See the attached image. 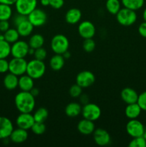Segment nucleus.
<instances>
[{
    "instance_id": "0eeeda50",
    "label": "nucleus",
    "mask_w": 146,
    "mask_h": 147,
    "mask_svg": "<svg viewBox=\"0 0 146 147\" xmlns=\"http://www.w3.org/2000/svg\"><path fill=\"white\" fill-rule=\"evenodd\" d=\"M29 45L24 40H17L11 45V55L13 57L24 58L29 55Z\"/></svg>"
},
{
    "instance_id": "09e8293b",
    "label": "nucleus",
    "mask_w": 146,
    "mask_h": 147,
    "mask_svg": "<svg viewBox=\"0 0 146 147\" xmlns=\"http://www.w3.org/2000/svg\"><path fill=\"white\" fill-rule=\"evenodd\" d=\"M62 56L64 57V59H69L70 57H71V54H70V53L68 51V50H67V51L64 52V53H63Z\"/></svg>"
},
{
    "instance_id": "dca6fc26",
    "label": "nucleus",
    "mask_w": 146,
    "mask_h": 147,
    "mask_svg": "<svg viewBox=\"0 0 146 147\" xmlns=\"http://www.w3.org/2000/svg\"><path fill=\"white\" fill-rule=\"evenodd\" d=\"M77 130L81 134L90 135L95 130V125L92 121L84 119L77 123Z\"/></svg>"
},
{
    "instance_id": "473e14b6",
    "label": "nucleus",
    "mask_w": 146,
    "mask_h": 147,
    "mask_svg": "<svg viewBox=\"0 0 146 147\" xmlns=\"http://www.w3.org/2000/svg\"><path fill=\"white\" fill-rule=\"evenodd\" d=\"M128 146L130 147H146V140L143 136L133 138Z\"/></svg>"
},
{
    "instance_id": "de8ad7c7",
    "label": "nucleus",
    "mask_w": 146,
    "mask_h": 147,
    "mask_svg": "<svg viewBox=\"0 0 146 147\" xmlns=\"http://www.w3.org/2000/svg\"><path fill=\"white\" fill-rule=\"evenodd\" d=\"M40 3L44 7L50 6V0H40Z\"/></svg>"
},
{
    "instance_id": "ddd939ff",
    "label": "nucleus",
    "mask_w": 146,
    "mask_h": 147,
    "mask_svg": "<svg viewBox=\"0 0 146 147\" xmlns=\"http://www.w3.org/2000/svg\"><path fill=\"white\" fill-rule=\"evenodd\" d=\"M35 123L34 116L31 113H20L16 119V124L17 127L29 130Z\"/></svg>"
},
{
    "instance_id": "2f4dec72",
    "label": "nucleus",
    "mask_w": 146,
    "mask_h": 147,
    "mask_svg": "<svg viewBox=\"0 0 146 147\" xmlns=\"http://www.w3.org/2000/svg\"><path fill=\"white\" fill-rule=\"evenodd\" d=\"M11 55V44L4 40H0V59H6Z\"/></svg>"
},
{
    "instance_id": "37998d69",
    "label": "nucleus",
    "mask_w": 146,
    "mask_h": 147,
    "mask_svg": "<svg viewBox=\"0 0 146 147\" xmlns=\"http://www.w3.org/2000/svg\"><path fill=\"white\" fill-rule=\"evenodd\" d=\"M138 32L140 36L146 38V22L144 21L139 25Z\"/></svg>"
},
{
    "instance_id": "393cba45",
    "label": "nucleus",
    "mask_w": 146,
    "mask_h": 147,
    "mask_svg": "<svg viewBox=\"0 0 146 147\" xmlns=\"http://www.w3.org/2000/svg\"><path fill=\"white\" fill-rule=\"evenodd\" d=\"M64 57L62 55L55 54L51 57L50 61V65L51 68L54 71H58L60 70L64 65Z\"/></svg>"
},
{
    "instance_id": "f257e3e1",
    "label": "nucleus",
    "mask_w": 146,
    "mask_h": 147,
    "mask_svg": "<svg viewBox=\"0 0 146 147\" xmlns=\"http://www.w3.org/2000/svg\"><path fill=\"white\" fill-rule=\"evenodd\" d=\"M16 108L20 113H31L35 107V97L29 91H21L14 98Z\"/></svg>"
},
{
    "instance_id": "c9c22d12",
    "label": "nucleus",
    "mask_w": 146,
    "mask_h": 147,
    "mask_svg": "<svg viewBox=\"0 0 146 147\" xmlns=\"http://www.w3.org/2000/svg\"><path fill=\"white\" fill-rule=\"evenodd\" d=\"M69 93H70V96L72 98H79L81 96L82 93V88L80 87L79 85L76 84L72 85V86L70 87V90H69Z\"/></svg>"
},
{
    "instance_id": "f3484780",
    "label": "nucleus",
    "mask_w": 146,
    "mask_h": 147,
    "mask_svg": "<svg viewBox=\"0 0 146 147\" xmlns=\"http://www.w3.org/2000/svg\"><path fill=\"white\" fill-rule=\"evenodd\" d=\"M121 98L126 104L137 103L138 96L135 90L131 88H125L121 91Z\"/></svg>"
},
{
    "instance_id": "8fccbe9b",
    "label": "nucleus",
    "mask_w": 146,
    "mask_h": 147,
    "mask_svg": "<svg viewBox=\"0 0 146 147\" xmlns=\"http://www.w3.org/2000/svg\"><path fill=\"white\" fill-rule=\"evenodd\" d=\"M34 49L31 48V47H29V55H34Z\"/></svg>"
},
{
    "instance_id": "4c0bfd02",
    "label": "nucleus",
    "mask_w": 146,
    "mask_h": 147,
    "mask_svg": "<svg viewBox=\"0 0 146 147\" xmlns=\"http://www.w3.org/2000/svg\"><path fill=\"white\" fill-rule=\"evenodd\" d=\"M137 103L140 106L142 111H146V91L143 92L139 95Z\"/></svg>"
},
{
    "instance_id": "ea45409f",
    "label": "nucleus",
    "mask_w": 146,
    "mask_h": 147,
    "mask_svg": "<svg viewBox=\"0 0 146 147\" xmlns=\"http://www.w3.org/2000/svg\"><path fill=\"white\" fill-rule=\"evenodd\" d=\"M64 0H50V6L54 9H59L64 6Z\"/></svg>"
},
{
    "instance_id": "e433bc0d",
    "label": "nucleus",
    "mask_w": 146,
    "mask_h": 147,
    "mask_svg": "<svg viewBox=\"0 0 146 147\" xmlns=\"http://www.w3.org/2000/svg\"><path fill=\"white\" fill-rule=\"evenodd\" d=\"M47 53L46 51V50L44 48H43L42 47H39V48L35 49L34 50V58L37 59V60H42L44 61L45 60V58L47 57Z\"/></svg>"
},
{
    "instance_id": "a878e982",
    "label": "nucleus",
    "mask_w": 146,
    "mask_h": 147,
    "mask_svg": "<svg viewBox=\"0 0 146 147\" xmlns=\"http://www.w3.org/2000/svg\"><path fill=\"white\" fill-rule=\"evenodd\" d=\"M145 0H121V4L125 8L137 11L144 5Z\"/></svg>"
},
{
    "instance_id": "bb28decb",
    "label": "nucleus",
    "mask_w": 146,
    "mask_h": 147,
    "mask_svg": "<svg viewBox=\"0 0 146 147\" xmlns=\"http://www.w3.org/2000/svg\"><path fill=\"white\" fill-rule=\"evenodd\" d=\"M105 7L110 14L116 15L121 9V1L120 0H107Z\"/></svg>"
},
{
    "instance_id": "412c9836",
    "label": "nucleus",
    "mask_w": 146,
    "mask_h": 147,
    "mask_svg": "<svg viewBox=\"0 0 146 147\" xmlns=\"http://www.w3.org/2000/svg\"><path fill=\"white\" fill-rule=\"evenodd\" d=\"M4 86L9 90H13L18 87L19 78L16 75L9 73H7L4 78L3 80Z\"/></svg>"
},
{
    "instance_id": "9d476101",
    "label": "nucleus",
    "mask_w": 146,
    "mask_h": 147,
    "mask_svg": "<svg viewBox=\"0 0 146 147\" xmlns=\"http://www.w3.org/2000/svg\"><path fill=\"white\" fill-rule=\"evenodd\" d=\"M27 18L34 27H40L46 23L47 15L44 10L42 9L36 8L27 16Z\"/></svg>"
},
{
    "instance_id": "a211bd4d",
    "label": "nucleus",
    "mask_w": 146,
    "mask_h": 147,
    "mask_svg": "<svg viewBox=\"0 0 146 147\" xmlns=\"http://www.w3.org/2000/svg\"><path fill=\"white\" fill-rule=\"evenodd\" d=\"M27 138H28L27 130L19 127L17 129H13L12 132L9 136L11 142H12L14 144L24 143V142H26Z\"/></svg>"
},
{
    "instance_id": "c756f323",
    "label": "nucleus",
    "mask_w": 146,
    "mask_h": 147,
    "mask_svg": "<svg viewBox=\"0 0 146 147\" xmlns=\"http://www.w3.org/2000/svg\"><path fill=\"white\" fill-rule=\"evenodd\" d=\"M48 111L44 107L39 108L33 114L35 122H40V123H44V121L48 118Z\"/></svg>"
},
{
    "instance_id": "49530a36",
    "label": "nucleus",
    "mask_w": 146,
    "mask_h": 147,
    "mask_svg": "<svg viewBox=\"0 0 146 147\" xmlns=\"http://www.w3.org/2000/svg\"><path fill=\"white\" fill-rule=\"evenodd\" d=\"M29 92L31 93V94L33 96H34V97H37V96L39 95V93H40V90H39V89L37 88H34V87L33 88L31 89Z\"/></svg>"
},
{
    "instance_id": "4be33fe9",
    "label": "nucleus",
    "mask_w": 146,
    "mask_h": 147,
    "mask_svg": "<svg viewBox=\"0 0 146 147\" xmlns=\"http://www.w3.org/2000/svg\"><path fill=\"white\" fill-rule=\"evenodd\" d=\"M141 111L142 109H140L137 103H130V104H127V106L125 109V114L127 119H135L140 116Z\"/></svg>"
},
{
    "instance_id": "39448f33",
    "label": "nucleus",
    "mask_w": 146,
    "mask_h": 147,
    "mask_svg": "<svg viewBox=\"0 0 146 147\" xmlns=\"http://www.w3.org/2000/svg\"><path fill=\"white\" fill-rule=\"evenodd\" d=\"M27 67V62L24 58L13 57L9 62V72L17 76L25 74Z\"/></svg>"
},
{
    "instance_id": "f704fd0d",
    "label": "nucleus",
    "mask_w": 146,
    "mask_h": 147,
    "mask_svg": "<svg viewBox=\"0 0 146 147\" xmlns=\"http://www.w3.org/2000/svg\"><path fill=\"white\" fill-rule=\"evenodd\" d=\"M31 131L36 135H42L45 132L46 126L44 123L35 122L31 126Z\"/></svg>"
},
{
    "instance_id": "20e7f679",
    "label": "nucleus",
    "mask_w": 146,
    "mask_h": 147,
    "mask_svg": "<svg viewBox=\"0 0 146 147\" xmlns=\"http://www.w3.org/2000/svg\"><path fill=\"white\" fill-rule=\"evenodd\" d=\"M51 49L55 54L62 55L68 50L70 42L67 37L64 34H58L54 35L51 40Z\"/></svg>"
},
{
    "instance_id": "6ab92c4d",
    "label": "nucleus",
    "mask_w": 146,
    "mask_h": 147,
    "mask_svg": "<svg viewBox=\"0 0 146 147\" xmlns=\"http://www.w3.org/2000/svg\"><path fill=\"white\" fill-rule=\"evenodd\" d=\"M18 87L22 91H30L34 88V79L27 74L19 76Z\"/></svg>"
},
{
    "instance_id": "3c124183",
    "label": "nucleus",
    "mask_w": 146,
    "mask_h": 147,
    "mask_svg": "<svg viewBox=\"0 0 146 147\" xmlns=\"http://www.w3.org/2000/svg\"><path fill=\"white\" fill-rule=\"evenodd\" d=\"M143 20H144V21L146 22V8L145 9L144 11H143Z\"/></svg>"
},
{
    "instance_id": "9b49d317",
    "label": "nucleus",
    "mask_w": 146,
    "mask_h": 147,
    "mask_svg": "<svg viewBox=\"0 0 146 147\" xmlns=\"http://www.w3.org/2000/svg\"><path fill=\"white\" fill-rule=\"evenodd\" d=\"M95 82V76L89 70H83L79 73L76 77V83L83 88H88Z\"/></svg>"
},
{
    "instance_id": "f8f14e48",
    "label": "nucleus",
    "mask_w": 146,
    "mask_h": 147,
    "mask_svg": "<svg viewBox=\"0 0 146 147\" xmlns=\"http://www.w3.org/2000/svg\"><path fill=\"white\" fill-rule=\"evenodd\" d=\"M78 32L82 38H92L96 33V28L93 23L90 21L85 20L80 23L78 27Z\"/></svg>"
},
{
    "instance_id": "7ed1b4c3",
    "label": "nucleus",
    "mask_w": 146,
    "mask_h": 147,
    "mask_svg": "<svg viewBox=\"0 0 146 147\" xmlns=\"http://www.w3.org/2000/svg\"><path fill=\"white\" fill-rule=\"evenodd\" d=\"M117 22L125 27H129L134 24L137 20V14L134 10L124 7L120 9L116 14Z\"/></svg>"
},
{
    "instance_id": "c85d7f7f",
    "label": "nucleus",
    "mask_w": 146,
    "mask_h": 147,
    "mask_svg": "<svg viewBox=\"0 0 146 147\" xmlns=\"http://www.w3.org/2000/svg\"><path fill=\"white\" fill-rule=\"evenodd\" d=\"M3 35H4V40L8 42L9 44H13L17 42L20 37L17 30L14 28H9L5 32H4Z\"/></svg>"
},
{
    "instance_id": "4468645a",
    "label": "nucleus",
    "mask_w": 146,
    "mask_h": 147,
    "mask_svg": "<svg viewBox=\"0 0 146 147\" xmlns=\"http://www.w3.org/2000/svg\"><path fill=\"white\" fill-rule=\"evenodd\" d=\"M93 139L96 144L100 146H107L111 142V137L108 132L104 129L98 128L93 132Z\"/></svg>"
},
{
    "instance_id": "cd10ccee",
    "label": "nucleus",
    "mask_w": 146,
    "mask_h": 147,
    "mask_svg": "<svg viewBox=\"0 0 146 147\" xmlns=\"http://www.w3.org/2000/svg\"><path fill=\"white\" fill-rule=\"evenodd\" d=\"M44 43V38L42 34H34L31 36L29 40V45L33 49H37L39 47H42Z\"/></svg>"
},
{
    "instance_id": "58836bf2",
    "label": "nucleus",
    "mask_w": 146,
    "mask_h": 147,
    "mask_svg": "<svg viewBox=\"0 0 146 147\" xmlns=\"http://www.w3.org/2000/svg\"><path fill=\"white\" fill-rule=\"evenodd\" d=\"M28 20L27 16L19 14V13H17V14H15V15L13 17L12 22L13 24H14V25L15 26V27H17V26H18L19 24H20V23H21L22 22L25 21V20Z\"/></svg>"
},
{
    "instance_id": "5701e85b",
    "label": "nucleus",
    "mask_w": 146,
    "mask_h": 147,
    "mask_svg": "<svg viewBox=\"0 0 146 147\" xmlns=\"http://www.w3.org/2000/svg\"><path fill=\"white\" fill-rule=\"evenodd\" d=\"M82 107L79 103L72 102V103H70L66 106L65 109H64V113L69 117H77L82 113Z\"/></svg>"
},
{
    "instance_id": "2eb2a0df",
    "label": "nucleus",
    "mask_w": 146,
    "mask_h": 147,
    "mask_svg": "<svg viewBox=\"0 0 146 147\" xmlns=\"http://www.w3.org/2000/svg\"><path fill=\"white\" fill-rule=\"evenodd\" d=\"M14 129V126L9 119L4 116H0V139L9 138Z\"/></svg>"
},
{
    "instance_id": "a19ab883",
    "label": "nucleus",
    "mask_w": 146,
    "mask_h": 147,
    "mask_svg": "<svg viewBox=\"0 0 146 147\" xmlns=\"http://www.w3.org/2000/svg\"><path fill=\"white\" fill-rule=\"evenodd\" d=\"M9 71V61L6 59H0V73H5Z\"/></svg>"
},
{
    "instance_id": "6e6552de",
    "label": "nucleus",
    "mask_w": 146,
    "mask_h": 147,
    "mask_svg": "<svg viewBox=\"0 0 146 147\" xmlns=\"http://www.w3.org/2000/svg\"><path fill=\"white\" fill-rule=\"evenodd\" d=\"M14 5L17 13L28 16L37 8V0H17Z\"/></svg>"
},
{
    "instance_id": "72a5a7b5",
    "label": "nucleus",
    "mask_w": 146,
    "mask_h": 147,
    "mask_svg": "<svg viewBox=\"0 0 146 147\" xmlns=\"http://www.w3.org/2000/svg\"><path fill=\"white\" fill-rule=\"evenodd\" d=\"M96 44L92 38L84 39L82 44L83 50L87 53H91L95 49Z\"/></svg>"
},
{
    "instance_id": "c03bdc74",
    "label": "nucleus",
    "mask_w": 146,
    "mask_h": 147,
    "mask_svg": "<svg viewBox=\"0 0 146 147\" xmlns=\"http://www.w3.org/2000/svg\"><path fill=\"white\" fill-rule=\"evenodd\" d=\"M80 100L82 104H87L89 103V97L87 96V94H81V96H80Z\"/></svg>"
},
{
    "instance_id": "864d4df0",
    "label": "nucleus",
    "mask_w": 146,
    "mask_h": 147,
    "mask_svg": "<svg viewBox=\"0 0 146 147\" xmlns=\"http://www.w3.org/2000/svg\"><path fill=\"white\" fill-rule=\"evenodd\" d=\"M4 40V35H3V34H1V33H0V40Z\"/></svg>"
},
{
    "instance_id": "79ce46f5",
    "label": "nucleus",
    "mask_w": 146,
    "mask_h": 147,
    "mask_svg": "<svg viewBox=\"0 0 146 147\" xmlns=\"http://www.w3.org/2000/svg\"><path fill=\"white\" fill-rule=\"evenodd\" d=\"M9 28V22L8 20H1L0 21V32H5Z\"/></svg>"
},
{
    "instance_id": "7c9ffc66",
    "label": "nucleus",
    "mask_w": 146,
    "mask_h": 147,
    "mask_svg": "<svg viewBox=\"0 0 146 147\" xmlns=\"http://www.w3.org/2000/svg\"><path fill=\"white\" fill-rule=\"evenodd\" d=\"M12 17V9L11 5L0 3V21L9 20Z\"/></svg>"
},
{
    "instance_id": "a18cd8bd",
    "label": "nucleus",
    "mask_w": 146,
    "mask_h": 147,
    "mask_svg": "<svg viewBox=\"0 0 146 147\" xmlns=\"http://www.w3.org/2000/svg\"><path fill=\"white\" fill-rule=\"evenodd\" d=\"M16 1H17V0H0V3L11 6L13 5V4H15Z\"/></svg>"
},
{
    "instance_id": "b1692460",
    "label": "nucleus",
    "mask_w": 146,
    "mask_h": 147,
    "mask_svg": "<svg viewBox=\"0 0 146 147\" xmlns=\"http://www.w3.org/2000/svg\"><path fill=\"white\" fill-rule=\"evenodd\" d=\"M34 26L28 20L20 23L18 26L16 27V29L18 31L19 34L21 37H27L32 33L34 30Z\"/></svg>"
},
{
    "instance_id": "f03ea898",
    "label": "nucleus",
    "mask_w": 146,
    "mask_h": 147,
    "mask_svg": "<svg viewBox=\"0 0 146 147\" xmlns=\"http://www.w3.org/2000/svg\"><path fill=\"white\" fill-rule=\"evenodd\" d=\"M45 71L46 65L42 60H37L34 58V60H30L27 63L26 74L29 76L34 80L41 78L44 75Z\"/></svg>"
},
{
    "instance_id": "603ef678",
    "label": "nucleus",
    "mask_w": 146,
    "mask_h": 147,
    "mask_svg": "<svg viewBox=\"0 0 146 147\" xmlns=\"http://www.w3.org/2000/svg\"><path fill=\"white\" fill-rule=\"evenodd\" d=\"M143 137L146 140V129H145V131H144V134H143Z\"/></svg>"
},
{
    "instance_id": "1a4fd4ad",
    "label": "nucleus",
    "mask_w": 146,
    "mask_h": 147,
    "mask_svg": "<svg viewBox=\"0 0 146 147\" xmlns=\"http://www.w3.org/2000/svg\"><path fill=\"white\" fill-rule=\"evenodd\" d=\"M126 131L129 136L132 138L138 137L143 136L145 131V127L143 123L137 119H130L126 125Z\"/></svg>"
},
{
    "instance_id": "423d86ee",
    "label": "nucleus",
    "mask_w": 146,
    "mask_h": 147,
    "mask_svg": "<svg viewBox=\"0 0 146 147\" xmlns=\"http://www.w3.org/2000/svg\"><path fill=\"white\" fill-rule=\"evenodd\" d=\"M81 113L84 119L94 121L100 119L102 113L101 109L97 104L88 103L82 106Z\"/></svg>"
},
{
    "instance_id": "aec40b11",
    "label": "nucleus",
    "mask_w": 146,
    "mask_h": 147,
    "mask_svg": "<svg viewBox=\"0 0 146 147\" xmlns=\"http://www.w3.org/2000/svg\"><path fill=\"white\" fill-rule=\"evenodd\" d=\"M82 18V12L79 9L71 8L65 14V21L68 24H75L80 21Z\"/></svg>"
}]
</instances>
